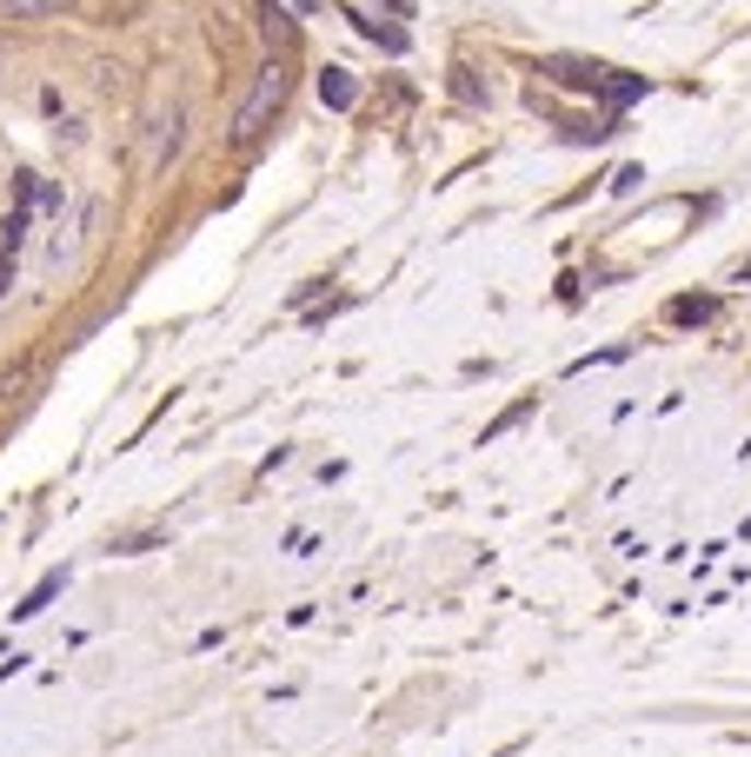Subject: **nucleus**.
Here are the masks:
<instances>
[{"label":"nucleus","instance_id":"2","mask_svg":"<svg viewBox=\"0 0 751 757\" xmlns=\"http://www.w3.org/2000/svg\"><path fill=\"white\" fill-rule=\"evenodd\" d=\"M34 180L21 174V206H14V220H8V239H0V293L14 286V273H21V239H27V213H34Z\"/></svg>","mask_w":751,"mask_h":757},{"label":"nucleus","instance_id":"3","mask_svg":"<svg viewBox=\"0 0 751 757\" xmlns=\"http://www.w3.org/2000/svg\"><path fill=\"white\" fill-rule=\"evenodd\" d=\"M545 73L559 80V87H586V94H599V80H606V67H599V60H578V54H552V60H545Z\"/></svg>","mask_w":751,"mask_h":757},{"label":"nucleus","instance_id":"4","mask_svg":"<svg viewBox=\"0 0 751 757\" xmlns=\"http://www.w3.org/2000/svg\"><path fill=\"white\" fill-rule=\"evenodd\" d=\"M260 34H267V47H273V60H286L293 47H300V27H293V14H280L273 0L260 8Z\"/></svg>","mask_w":751,"mask_h":757},{"label":"nucleus","instance_id":"6","mask_svg":"<svg viewBox=\"0 0 751 757\" xmlns=\"http://www.w3.org/2000/svg\"><path fill=\"white\" fill-rule=\"evenodd\" d=\"M599 94H606V107H632V100L645 94V73H612V67H606Z\"/></svg>","mask_w":751,"mask_h":757},{"label":"nucleus","instance_id":"8","mask_svg":"<svg viewBox=\"0 0 751 757\" xmlns=\"http://www.w3.org/2000/svg\"><path fill=\"white\" fill-rule=\"evenodd\" d=\"M60 578H67V571H47V578H40V584H34V592H27V599H21V605H14V618H34V612H47V599H54V592H60Z\"/></svg>","mask_w":751,"mask_h":757},{"label":"nucleus","instance_id":"7","mask_svg":"<svg viewBox=\"0 0 751 757\" xmlns=\"http://www.w3.org/2000/svg\"><path fill=\"white\" fill-rule=\"evenodd\" d=\"M73 0H0V14L8 21H40V14H67Z\"/></svg>","mask_w":751,"mask_h":757},{"label":"nucleus","instance_id":"5","mask_svg":"<svg viewBox=\"0 0 751 757\" xmlns=\"http://www.w3.org/2000/svg\"><path fill=\"white\" fill-rule=\"evenodd\" d=\"M319 100H326L332 114H347V107L360 100V87H353V73H347V67H326V73H319Z\"/></svg>","mask_w":751,"mask_h":757},{"label":"nucleus","instance_id":"10","mask_svg":"<svg viewBox=\"0 0 751 757\" xmlns=\"http://www.w3.org/2000/svg\"><path fill=\"white\" fill-rule=\"evenodd\" d=\"M672 319L692 326V319H712V299H672Z\"/></svg>","mask_w":751,"mask_h":757},{"label":"nucleus","instance_id":"9","mask_svg":"<svg viewBox=\"0 0 751 757\" xmlns=\"http://www.w3.org/2000/svg\"><path fill=\"white\" fill-rule=\"evenodd\" d=\"M180 146V107H166L160 114V133H153V153H174Z\"/></svg>","mask_w":751,"mask_h":757},{"label":"nucleus","instance_id":"1","mask_svg":"<svg viewBox=\"0 0 751 757\" xmlns=\"http://www.w3.org/2000/svg\"><path fill=\"white\" fill-rule=\"evenodd\" d=\"M286 87H293V67H286V60H267V67L254 73V94H246L239 120H233V140H260L267 120L286 107Z\"/></svg>","mask_w":751,"mask_h":757},{"label":"nucleus","instance_id":"11","mask_svg":"<svg viewBox=\"0 0 751 757\" xmlns=\"http://www.w3.org/2000/svg\"><path fill=\"white\" fill-rule=\"evenodd\" d=\"M293 8H300V14H313V8H319V0H293Z\"/></svg>","mask_w":751,"mask_h":757}]
</instances>
